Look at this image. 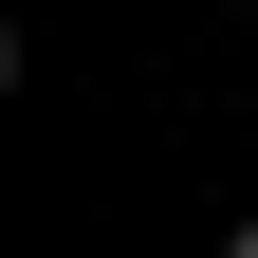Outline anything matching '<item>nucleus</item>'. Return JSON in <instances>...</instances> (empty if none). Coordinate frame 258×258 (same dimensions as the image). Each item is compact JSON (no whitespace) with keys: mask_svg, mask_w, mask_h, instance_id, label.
<instances>
[{"mask_svg":"<svg viewBox=\"0 0 258 258\" xmlns=\"http://www.w3.org/2000/svg\"><path fill=\"white\" fill-rule=\"evenodd\" d=\"M221 258H258V221H240V240H221Z\"/></svg>","mask_w":258,"mask_h":258,"instance_id":"1","label":"nucleus"}]
</instances>
